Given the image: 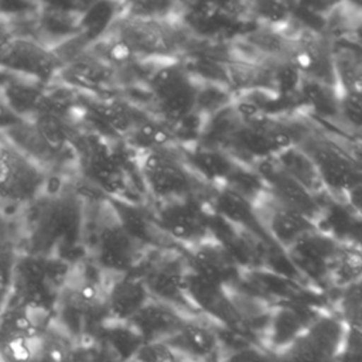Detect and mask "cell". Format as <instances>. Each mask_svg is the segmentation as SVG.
I'll use <instances>...</instances> for the list:
<instances>
[{
	"label": "cell",
	"instance_id": "obj_1",
	"mask_svg": "<svg viewBox=\"0 0 362 362\" xmlns=\"http://www.w3.org/2000/svg\"><path fill=\"white\" fill-rule=\"evenodd\" d=\"M134 161L143 189L154 204L206 198L212 189L185 164L180 146L139 151Z\"/></svg>",
	"mask_w": 362,
	"mask_h": 362
},
{
	"label": "cell",
	"instance_id": "obj_2",
	"mask_svg": "<svg viewBox=\"0 0 362 362\" xmlns=\"http://www.w3.org/2000/svg\"><path fill=\"white\" fill-rule=\"evenodd\" d=\"M157 117L171 126L195 112L199 82L181 58L158 61L146 81Z\"/></svg>",
	"mask_w": 362,
	"mask_h": 362
},
{
	"label": "cell",
	"instance_id": "obj_3",
	"mask_svg": "<svg viewBox=\"0 0 362 362\" xmlns=\"http://www.w3.org/2000/svg\"><path fill=\"white\" fill-rule=\"evenodd\" d=\"M112 37L117 40L136 61L173 59L178 52V31L168 18H144L120 14Z\"/></svg>",
	"mask_w": 362,
	"mask_h": 362
},
{
	"label": "cell",
	"instance_id": "obj_4",
	"mask_svg": "<svg viewBox=\"0 0 362 362\" xmlns=\"http://www.w3.org/2000/svg\"><path fill=\"white\" fill-rule=\"evenodd\" d=\"M349 328L339 315H320L276 356L279 362H338L345 354Z\"/></svg>",
	"mask_w": 362,
	"mask_h": 362
},
{
	"label": "cell",
	"instance_id": "obj_5",
	"mask_svg": "<svg viewBox=\"0 0 362 362\" xmlns=\"http://www.w3.org/2000/svg\"><path fill=\"white\" fill-rule=\"evenodd\" d=\"M1 68L4 72L49 86L58 79L64 64L52 48L40 40L13 35L3 27Z\"/></svg>",
	"mask_w": 362,
	"mask_h": 362
},
{
	"label": "cell",
	"instance_id": "obj_6",
	"mask_svg": "<svg viewBox=\"0 0 362 362\" xmlns=\"http://www.w3.org/2000/svg\"><path fill=\"white\" fill-rule=\"evenodd\" d=\"M103 205L105 209H102V216L96 228L92 259L103 273H130L137 267V263L141 262L140 256L144 246L136 242L120 226L106 197Z\"/></svg>",
	"mask_w": 362,
	"mask_h": 362
},
{
	"label": "cell",
	"instance_id": "obj_7",
	"mask_svg": "<svg viewBox=\"0 0 362 362\" xmlns=\"http://www.w3.org/2000/svg\"><path fill=\"white\" fill-rule=\"evenodd\" d=\"M48 185L45 168L1 140V192L11 205H28L42 197Z\"/></svg>",
	"mask_w": 362,
	"mask_h": 362
},
{
	"label": "cell",
	"instance_id": "obj_8",
	"mask_svg": "<svg viewBox=\"0 0 362 362\" xmlns=\"http://www.w3.org/2000/svg\"><path fill=\"white\" fill-rule=\"evenodd\" d=\"M298 146L315 163L328 195L342 202L351 189L362 184V168L334 143L308 134Z\"/></svg>",
	"mask_w": 362,
	"mask_h": 362
},
{
	"label": "cell",
	"instance_id": "obj_9",
	"mask_svg": "<svg viewBox=\"0 0 362 362\" xmlns=\"http://www.w3.org/2000/svg\"><path fill=\"white\" fill-rule=\"evenodd\" d=\"M151 214L158 228L173 242H181L191 246L211 236V208L205 198L156 204Z\"/></svg>",
	"mask_w": 362,
	"mask_h": 362
},
{
	"label": "cell",
	"instance_id": "obj_10",
	"mask_svg": "<svg viewBox=\"0 0 362 362\" xmlns=\"http://www.w3.org/2000/svg\"><path fill=\"white\" fill-rule=\"evenodd\" d=\"M255 211L267 238L283 250H288L305 235L320 228L305 215L279 202L267 189L255 202Z\"/></svg>",
	"mask_w": 362,
	"mask_h": 362
},
{
	"label": "cell",
	"instance_id": "obj_11",
	"mask_svg": "<svg viewBox=\"0 0 362 362\" xmlns=\"http://www.w3.org/2000/svg\"><path fill=\"white\" fill-rule=\"evenodd\" d=\"M253 168L263 178L267 191L283 205L305 215L320 225L325 209L321 199L313 195L305 187L291 178L273 158L262 160Z\"/></svg>",
	"mask_w": 362,
	"mask_h": 362
},
{
	"label": "cell",
	"instance_id": "obj_12",
	"mask_svg": "<svg viewBox=\"0 0 362 362\" xmlns=\"http://www.w3.org/2000/svg\"><path fill=\"white\" fill-rule=\"evenodd\" d=\"M290 59L303 78L338 88L334 42L327 37L304 31L293 38Z\"/></svg>",
	"mask_w": 362,
	"mask_h": 362
},
{
	"label": "cell",
	"instance_id": "obj_13",
	"mask_svg": "<svg viewBox=\"0 0 362 362\" xmlns=\"http://www.w3.org/2000/svg\"><path fill=\"white\" fill-rule=\"evenodd\" d=\"M189 264L181 256H158L139 272L153 298L171 305L191 304L185 293V277Z\"/></svg>",
	"mask_w": 362,
	"mask_h": 362
},
{
	"label": "cell",
	"instance_id": "obj_14",
	"mask_svg": "<svg viewBox=\"0 0 362 362\" xmlns=\"http://www.w3.org/2000/svg\"><path fill=\"white\" fill-rule=\"evenodd\" d=\"M151 294L140 273L113 274L106 284L105 313L116 324H127L150 300Z\"/></svg>",
	"mask_w": 362,
	"mask_h": 362
},
{
	"label": "cell",
	"instance_id": "obj_15",
	"mask_svg": "<svg viewBox=\"0 0 362 362\" xmlns=\"http://www.w3.org/2000/svg\"><path fill=\"white\" fill-rule=\"evenodd\" d=\"M339 242L334 235L318 228L286 252L298 273H304L313 279H328L329 264Z\"/></svg>",
	"mask_w": 362,
	"mask_h": 362
},
{
	"label": "cell",
	"instance_id": "obj_16",
	"mask_svg": "<svg viewBox=\"0 0 362 362\" xmlns=\"http://www.w3.org/2000/svg\"><path fill=\"white\" fill-rule=\"evenodd\" d=\"M188 318L175 305L151 298L127 325L143 344L165 342L174 337Z\"/></svg>",
	"mask_w": 362,
	"mask_h": 362
},
{
	"label": "cell",
	"instance_id": "obj_17",
	"mask_svg": "<svg viewBox=\"0 0 362 362\" xmlns=\"http://www.w3.org/2000/svg\"><path fill=\"white\" fill-rule=\"evenodd\" d=\"M187 262L195 273L223 286H229L240 276V266L212 236L188 246Z\"/></svg>",
	"mask_w": 362,
	"mask_h": 362
},
{
	"label": "cell",
	"instance_id": "obj_18",
	"mask_svg": "<svg viewBox=\"0 0 362 362\" xmlns=\"http://www.w3.org/2000/svg\"><path fill=\"white\" fill-rule=\"evenodd\" d=\"M205 201L214 214L221 216L236 229L262 242L273 243L260 225V221L255 211V205L239 194L225 187H218L211 189Z\"/></svg>",
	"mask_w": 362,
	"mask_h": 362
},
{
	"label": "cell",
	"instance_id": "obj_19",
	"mask_svg": "<svg viewBox=\"0 0 362 362\" xmlns=\"http://www.w3.org/2000/svg\"><path fill=\"white\" fill-rule=\"evenodd\" d=\"M180 153L194 174L212 188L223 187L230 174L240 164L226 151L202 144L180 146Z\"/></svg>",
	"mask_w": 362,
	"mask_h": 362
},
{
	"label": "cell",
	"instance_id": "obj_20",
	"mask_svg": "<svg viewBox=\"0 0 362 362\" xmlns=\"http://www.w3.org/2000/svg\"><path fill=\"white\" fill-rule=\"evenodd\" d=\"M185 293L191 304L214 318L225 322L238 318V310L228 293V286L212 281L189 269L185 277Z\"/></svg>",
	"mask_w": 362,
	"mask_h": 362
},
{
	"label": "cell",
	"instance_id": "obj_21",
	"mask_svg": "<svg viewBox=\"0 0 362 362\" xmlns=\"http://www.w3.org/2000/svg\"><path fill=\"white\" fill-rule=\"evenodd\" d=\"M112 206L120 226L144 247H160L165 243V233L156 223L153 214L148 212L143 204L133 202L123 198L106 197Z\"/></svg>",
	"mask_w": 362,
	"mask_h": 362
},
{
	"label": "cell",
	"instance_id": "obj_22",
	"mask_svg": "<svg viewBox=\"0 0 362 362\" xmlns=\"http://www.w3.org/2000/svg\"><path fill=\"white\" fill-rule=\"evenodd\" d=\"M4 74L10 75V79H3V106L18 119L31 122L44 107L47 86L14 74Z\"/></svg>",
	"mask_w": 362,
	"mask_h": 362
},
{
	"label": "cell",
	"instance_id": "obj_23",
	"mask_svg": "<svg viewBox=\"0 0 362 362\" xmlns=\"http://www.w3.org/2000/svg\"><path fill=\"white\" fill-rule=\"evenodd\" d=\"M165 344L180 356L189 362H199L215 355L218 349V334L208 324L188 318L181 329Z\"/></svg>",
	"mask_w": 362,
	"mask_h": 362
},
{
	"label": "cell",
	"instance_id": "obj_24",
	"mask_svg": "<svg viewBox=\"0 0 362 362\" xmlns=\"http://www.w3.org/2000/svg\"><path fill=\"white\" fill-rule=\"evenodd\" d=\"M274 160L291 178L305 187L317 198L321 199L328 195L315 163L301 146H291L280 151Z\"/></svg>",
	"mask_w": 362,
	"mask_h": 362
},
{
	"label": "cell",
	"instance_id": "obj_25",
	"mask_svg": "<svg viewBox=\"0 0 362 362\" xmlns=\"http://www.w3.org/2000/svg\"><path fill=\"white\" fill-rule=\"evenodd\" d=\"M327 280L339 290L362 280V240L339 242L331 260Z\"/></svg>",
	"mask_w": 362,
	"mask_h": 362
},
{
	"label": "cell",
	"instance_id": "obj_26",
	"mask_svg": "<svg viewBox=\"0 0 362 362\" xmlns=\"http://www.w3.org/2000/svg\"><path fill=\"white\" fill-rule=\"evenodd\" d=\"M48 331L3 335V362H48Z\"/></svg>",
	"mask_w": 362,
	"mask_h": 362
},
{
	"label": "cell",
	"instance_id": "obj_27",
	"mask_svg": "<svg viewBox=\"0 0 362 362\" xmlns=\"http://www.w3.org/2000/svg\"><path fill=\"white\" fill-rule=\"evenodd\" d=\"M122 6L123 3L112 1L89 3L79 20V34L90 45L102 41L120 17Z\"/></svg>",
	"mask_w": 362,
	"mask_h": 362
},
{
	"label": "cell",
	"instance_id": "obj_28",
	"mask_svg": "<svg viewBox=\"0 0 362 362\" xmlns=\"http://www.w3.org/2000/svg\"><path fill=\"white\" fill-rule=\"evenodd\" d=\"M298 98L313 113L338 123L341 102V92L338 88L303 78Z\"/></svg>",
	"mask_w": 362,
	"mask_h": 362
},
{
	"label": "cell",
	"instance_id": "obj_29",
	"mask_svg": "<svg viewBox=\"0 0 362 362\" xmlns=\"http://www.w3.org/2000/svg\"><path fill=\"white\" fill-rule=\"evenodd\" d=\"M339 92L362 95V52L352 45L334 44Z\"/></svg>",
	"mask_w": 362,
	"mask_h": 362
},
{
	"label": "cell",
	"instance_id": "obj_30",
	"mask_svg": "<svg viewBox=\"0 0 362 362\" xmlns=\"http://www.w3.org/2000/svg\"><path fill=\"white\" fill-rule=\"evenodd\" d=\"M338 308L348 328L362 335V280L341 290Z\"/></svg>",
	"mask_w": 362,
	"mask_h": 362
},
{
	"label": "cell",
	"instance_id": "obj_31",
	"mask_svg": "<svg viewBox=\"0 0 362 362\" xmlns=\"http://www.w3.org/2000/svg\"><path fill=\"white\" fill-rule=\"evenodd\" d=\"M338 123L351 132L362 134V95L341 92Z\"/></svg>",
	"mask_w": 362,
	"mask_h": 362
},
{
	"label": "cell",
	"instance_id": "obj_32",
	"mask_svg": "<svg viewBox=\"0 0 362 362\" xmlns=\"http://www.w3.org/2000/svg\"><path fill=\"white\" fill-rule=\"evenodd\" d=\"M341 23L338 28L341 30L349 45L355 47L362 52V10H349L341 13Z\"/></svg>",
	"mask_w": 362,
	"mask_h": 362
},
{
	"label": "cell",
	"instance_id": "obj_33",
	"mask_svg": "<svg viewBox=\"0 0 362 362\" xmlns=\"http://www.w3.org/2000/svg\"><path fill=\"white\" fill-rule=\"evenodd\" d=\"M223 362H279L277 356H272L255 346H246L229 354Z\"/></svg>",
	"mask_w": 362,
	"mask_h": 362
},
{
	"label": "cell",
	"instance_id": "obj_34",
	"mask_svg": "<svg viewBox=\"0 0 362 362\" xmlns=\"http://www.w3.org/2000/svg\"><path fill=\"white\" fill-rule=\"evenodd\" d=\"M345 205H348L358 216L362 218V184H359L358 187H355L354 189H351L344 201H342Z\"/></svg>",
	"mask_w": 362,
	"mask_h": 362
}]
</instances>
